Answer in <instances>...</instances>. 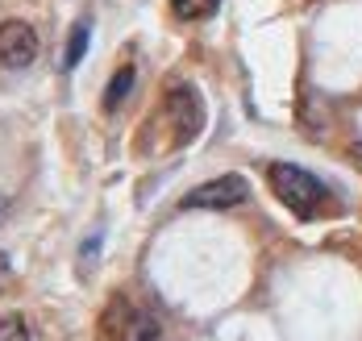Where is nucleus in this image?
<instances>
[{
    "label": "nucleus",
    "mask_w": 362,
    "mask_h": 341,
    "mask_svg": "<svg viewBox=\"0 0 362 341\" xmlns=\"http://www.w3.org/2000/svg\"><path fill=\"white\" fill-rule=\"evenodd\" d=\"M246 200H250V184L242 175H217V179L187 191L180 200V208H221L225 213V208H238Z\"/></svg>",
    "instance_id": "20e7f679"
},
{
    "label": "nucleus",
    "mask_w": 362,
    "mask_h": 341,
    "mask_svg": "<svg viewBox=\"0 0 362 341\" xmlns=\"http://www.w3.org/2000/svg\"><path fill=\"white\" fill-rule=\"evenodd\" d=\"M8 217V196H0V221Z\"/></svg>",
    "instance_id": "9b49d317"
},
{
    "label": "nucleus",
    "mask_w": 362,
    "mask_h": 341,
    "mask_svg": "<svg viewBox=\"0 0 362 341\" xmlns=\"http://www.w3.org/2000/svg\"><path fill=\"white\" fill-rule=\"evenodd\" d=\"M37 50H42V42H37L34 25H25V21H4L0 25V67L25 71L37 59Z\"/></svg>",
    "instance_id": "39448f33"
},
{
    "label": "nucleus",
    "mask_w": 362,
    "mask_h": 341,
    "mask_svg": "<svg viewBox=\"0 0 362 341\" xmlns=\"http://www.w3.org/2000/svg\"><path fill=\"white\" fill-rule=\"evenodd\" d=\"M163 109H167L171 125H175V146H187V142L200 138V129H204V100H200V92L192 83H171Z\"/></svg>",
    "instance_id": "7ed1b4c3"
},
{
    "label": "nucleus",
    "mask_w": 362,
    "mask_h": 341,
    "mask_svg": "<svg viewBox=\"0 0 362 341\" xmlns=\"http://www.w3.org/2000/svg\"><path fill=\"white\" fill-rule=\"evenodd\" d=\"M267 184L279 196V204L291 208L300 221H313L321 213V204H325V184L313 171L296 167V162H271L267 167Z\"/></svg>",
    "instance_id": "f257e3e1"
},
{
    "label": "nucleus",
    "mask_w": 362,
    "mask_h": 341,
    "mask_svg": "<svg viewBox=\"0 0 362 341\" xmlns=\"http://www.w3.org/2000/svg\"><path fill=\"white\" fill-rule=\"evenodd\" d=\"M0 341H34V337H30V329H25L21 316L4 312V316H0Z\"/></svg>",
    "instance_id": "1a4fd4ad"
},
{
    "label": "nucleus",
    "mask_w": 362,
    "mask_h": 341,
    "mask_svg": "<svg viewBox=\"0 0 362 341\" xmlns=\"http://www.w3.org/2000/svg\"><path fill=\"white\" fill-rule=\"evenodd\" d=\"M100 329H105V341H158V321L121 296L105 308Z\"/></svg>",
    "instance_id": "f03ea898"
},
{
    "label": "nucleus",
    "mask_w": 362,
    "mask_h": 341,
    "mask_svg": "<svg viewBox=\"0 0 362 341\" xmlns=\"http://www.w3.org/2000/svg\"><path fill=\"white\" fill-rule=\"evenodd\" d=\"M134 79H138L134 63H125V67H117V71H112L109 88H105V113H117V109L125 104V96L134 92Z\"/></svg>",
    "instance_id": "423d86ee"
},
{
    "label": "nucleus",
    "mask_w": 362,
    "mask_h": 341,
    "mask_svg": "<svg viewBox=\"0 0 362 341\" xmlns=\"http://www.w3.org/2000/svg\"><path fill=\"white\" fill-rule=\"evenodd\" d=\"M88 38H92V25L88 21H75L71 34H67V50H63V67L75 71L79 63H83V54H88Z\"/></svg>",
    "instance_id": "0eeeda50"
},
{
    "label": "nucleus",
    "mask_w": 362,
    "mask_h": 341,
    "mask_svg": "<svg viewBox=\"0 0 362 341\" xmlns=\"http://www.w3.org/2000/svg\"><path fill=\"white\" fill-rule=\"evenodd\" d=\"M221 0H171V13L183 21H200V17H213Z\"/></svg>",
    "instance_id": "6e6552de"
},
{
    "label": "nucleus",
    "mask_w": 362,
    "mask_h": 341,
    "mask_svg": "<svg viewBox=\"0 0 362 341\" xmlns=\"http://www.w3.org/2000/svg\"><path fill=\"white\" fill-rule=\"evenodd\" d=\"M350 158H354V167L362 171V142H354V146H350Z\"/></svg>",
    "instance_id": "9d476101"
}]
</instances>
